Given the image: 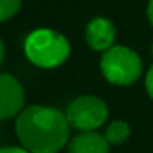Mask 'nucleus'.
I'll list each match as a JSON object with an SVG mask.
<instances>
[{
    "label": "nucleus",
    "mask_w": 153,
    "mask_h": 153,
    "mask_svg": "<svg viewBox=\"0 0 153 153\" xmlns=\"http://www.w3.org/2000/svg\"><path fill=\"white\" fill-rule=\"evenodd\" d=\"M15 135L30 153H58L69 143L71 125L56 107L33 104L15 119Z\"/></svg>",
    "instance_id": "obj_1"
},
{
    "label": "nucleus",
    "mask_w": 153,
    "mask_h": 153,
    "mask_svg": "<svg viewBox=\"0 0 153 153\" xmlns=\"http://www.w3.org/2000/svg\"><path fill=\"white\" fill-rule=\"evenodd\" d=\"M23 51L33 66L53 69L66 63L71 54V45L59 31L51 28H38L25 38Z\"/></svg>",
    "instance_id": "obj_2"
},
{
    "label": "nucleus",
    "mask_w": 153,
    "mask_h": 153,
    "mask_svg": "<svg viewBox=\"0 0 153 153\" xmlns=\"http://www.w3.org/2000/svg\"><path fill=\"white\" fill-rule=\"evenodd\" d=\"M100 71L107 82L130 86L140 79L143 64L140 56L127 46H112L100 56Z\"/></svg>",
    "instance_id": "obj_3"
},
{
    "label": "nucleus",
    "mask_w": 153,
    "mask_h": 153,
    "mask_svg": "<svg viewBox=\"0 0 153 153\" xmlns=\"http://www.w3.org/2000/svg\"><path fill=\"white\" fill-rule=\"evenodd\" d=\"M66 119L71 128L77 132H96L100 127L107 125L109 107L100 97L92 94H84L68 104Z\"/></svg>",
    "instance_id": "obj_4"
},
{
    "label": "nucleus",
    "mask_w": 153,
    "mask_h": 153,
    "mask_svg": "<svg viewBox=\"0 0 153 153\" xmlns=\"http://www.w3.org/2000/svg\"><path fill=\"white\" fill-rule=\"evenodd\" d=\"M25 109V89L15 76L0 73V122L17 119Z\"/></svg>",
    "instance_id": "obj_5"
},
{
    "label": "nucleus",
    "mask_w": 153,
    "mask_h": 153,
    "mask_svg": "<svg viewBox=\"0 0 153 153\" xmlns=\"http://www.w3.org/2000/svg\"><path fill=\"white\" fill-rule=\"evenodd\" d=\"M86 43L92 51H104L110 50L115 41V27L110 20L97 17L91 20L86 27Z\"/></svg>",
    "instance_id": "obj_6"
},
{
    "label": "nucleus",
    "mask_w": 153,
    "mask_h": 153,
    "mask_svg": "<svg viewBox=\"0 0 153 153\" xmlns=\"http://www.w3.org/2000/svg\"><path fill=\"white\" fill-rule=\"evenodd\" d=\"M68 153H110V143L100 133L96 132H77L71 137L66 146Z\"/></svg>",
    "instance_id": "obj_7"
},
{
    "label": "nucleus",
    "mask_w": 153,
    "mask_h": 153,
    "mask_svg": "<svg viewBox=\"0 0 153 153\" xmlns=\"http://www.w3.org/2000/svg\"><path fill=\"white\" fill-rule=\"evenodd\" d=\"M132 135V130H130V125L125 122V120H110L107 122L105 128H104V137L107 138V142L112 145H122Z\"/></svg>",
    "instance_id": "obj_8"
},
{
    "label": "nucleus",
    "mask_w": 153,
    "mask_h": 153,
    "mask_svg": "<svg viewBox=\"0 0 153 153\" xmlns=\"http://www.w3.org/2000/svg\"><path fill=\"white\" fill-rule=\"evenodd\" d=\"M22 7V0H0V23L10 20L18 13Z\"/></svg>",
    "instance_id": "obj_9"
},
{
    "label": "nucleus",
    "mask_w": 153,
    "mask_h": 153,
    "mask_svg": "<svg viewBox=\"0 0 153 153\" xmlns=\"http://www.w3.org/2000/svg\"><path fill=\"white\" fill-rule=\"evenodd\" d=\"M145 91L148 94L150 99H153V64L150 66V69L146 71V76H145Z\"/></svg>",
    "instance_id": "obj_10"
},
{
    "label": "nucleus",
    "mask_w": 153,
    "mask_h": 153,
    "mask_svg": "<svg viewBox=\"0 0 153 153\" xmlns=\"http://www.w3.org/2000/svg\"><path fill=\"white\" fill-rule=\"evenodd\" d=\"M0 153H30L27 148L22 145H8V146H0Z\"/></svg>",
    "instance_id": "obj_11"
},
{
    "label": "nucleus",
    "mask_w": 153,
    "mask_h": 153,
    "mask_svg": "<svg viewBox=\"0 0 153 153\" xmlns=\"http://www.w3.org/2000/svg\"><path fill=\"white\" fill-rule=\"evenodd\" d=\"M146 15H148V20H150V23L153 25V0H150L148 8H146Z\"/></svg>",
    "instance_id": "obj_12"
},
{
    "label": "nucleus",
    "mask_w": 153,
    "mask_h": 153,
    "mask_svg": "<svg viewBox=\"0 0 153 153\" xmlns=\"http://www.w3.org/2000/svg\"><path fill=\"white\" fill-rule=\"evenodd\" d=\"M4 58H5V46H4V41L0 40V66L4 63Z\"/></svg>",
    "instance_id": "obj_13"
},
{
    "label": "nucleus",
    "mask_w": 153,
    "mask_h": 153,
    "mask_svg": "<svg viewBox=\"0 0 153 153\" xmlns=\"http://www.w3.org/2000/svg\"><path fill=\"white\" fill-rule=\"evenodd\" d=\"M152 54H153V45H152Z\"/></svg>",
    "instance_id": "obj_14"
}]
</instances>
